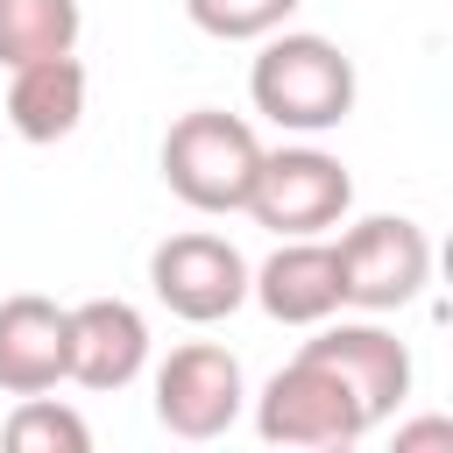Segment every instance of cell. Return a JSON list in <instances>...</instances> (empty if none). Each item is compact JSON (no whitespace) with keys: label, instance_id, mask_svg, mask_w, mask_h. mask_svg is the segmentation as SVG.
I'll return each mask as SVG.
<instances>
[{"label":"cell","instance_id":"cell-1","mask_svg":"<svg viewBox=\"0 0 453 453\" xmlns=\"http://www.w3.org/2000/svg\"><path fill=\"white\" fill-rule=\"evenodd\" d=\"M354 92H361L354 57L311 28H269L262 57L248 64V99L283 134H333L354 113Z\"/></svg>","mask_w":453,"mask_h":453},{"label":"cell","instance_id":"cell-2","mask_svg":"<svg viewBox=\"0 0 453 453\" xmlns=\"http://www.w3.org/2000/svg\"><path fill=\"white\" fill-rule=\"evenodd\" d=\"M255 163H262V134L241 113H219V106H191L163 134V184L191 212H241Z\"/></svg>","mask_w":453,"mask_h":453},{"label":"cell","instance_id":"cell-3","mask_svg":"<svg viewBox=\"0 0 453 453\" xmlns=\"http://www.w3.org/2000/svg\"><path fill=\"white\" fill-rule=\"evenodd\" d=\"M333 262H340V304L382 319V311H403V304L425 297L432 234L418 219H403V212H368L333 241Z\"/></svg>","mask_w":453,"mask_h":453},{"label":"cell","instance_id":"cell-4","mask_svg":"<svg viewBox=\"0 0 453 453\" xmlns=\"http://www.w3.org/2000/svg\"><path fill=\"white\" fill-rule=\"evenodd\" d=\"M347 205H354V177H347V163L326 156V149H311V142H297V149H262L241 212H248L255 226H269L276 241H297V234H326V226H340Z\"/></svg>","mask_w":453,"mask_h":453},{"label":"cell","instance_id":"cell-5","mask_svg":"<svg viewBox=\"0 0 453 453\" xmlns=\"http://www.w3.org/2000/svg\"><path fill=\"white\" fill-rule=\"evenodd\" d=\"M255 432L269 439V446H354V439H368L375 425H368V411H361V396L326 368V361H311L304 347L262 382V396H255Z\"/></svg>","mask_w":453,"mask_h":453},{"label":"cell","instance_id":"cell-6","mask_svg":"<svg viewBox=\"0 0 453 453\" xmlns=\"http://www.w3.org/2000/svg\"><path fill=\"white\" fill-rule=\"evenodd\" d=\"M149 290L184 326H219L248 304V255L226 234H170L149 248Z\"/></svg>","mask_w":453,"mask_h":453},{"label":"cell","instance_id":"cell-7","mask_svg":"<svg viewBox=\"0 0 453 453\" xmlns=\"http://www.w3.org/2000/svg\"><path fill=\"white\" fill-rule=\"evenodd\" d=\"M248 411V375L226 347L184 340L156 361V425L170 439H219Z\"/></svg>","mask_w":453,"mask_h":453},{"label":"cell","instance_id":"cell-8","mask_svg":"<svg viewBox=\"0 0 453 453\" xmlns=\"http://www.w3.org/2000/svg\"><path fill=\"white\" fill-rule=\"evenodd\" d=\"M304 354L311 361H326L354 396H361V411H368V425H382V418H396L403 411V396H411V347L389 333V326H375V319H326L319 326V340H304Z\"/></svg>","mask_w":453,"mask_h":453},{"label":"cell","instance_id":"cell-9","mask_svg":"<svg viewBox=\"0 0 453 453\" xmlns=\"http://www.w3.org/2000/svg\"><path fill=\"white\" fill-rule=\"evenodd\" d=\"M149 368V319L127 297H85L71 304V333H64V382L78 389H127Z\"/></svg>","mask_w":453,"mask_h":453},{"label":"cell","instance_id":"cell-10","mask_svg":"<svg viewBox=\"0 0 453 453\" xmlns=\"http://www.w3.org/2000/svg\"><path fill=\"white\" fill-rule=\"evenodd\" d=\"M248 297L276 326H326V319H340V262H333V241L326 234L276 241V255L262 269H248Z\"/></svg>","mask_w":453,"mask_h":453},{"label":"cell","instance_id":"cell-11","mask_svg":"<svg viewBox=\"0 0 453 453\" xmlns=\"http://www.w3.org/2000/svg\"><path fill=\"white\" fill-rule=\"evenodd\" d=\"M64 333H71V311L57 297H35V290L0 297V389L7 396L57 389L64 382Z\"/></svg>","mask_w":453,"mask_h":453},{"label":"cell","instance_id":"cell-12","mask_svg":"<svg viewBox=\"0 0 453 453\" xmlns=\"http://www.w3.org/2000/svg\"><path fill=\"white\" fill-rule=\"evenodd\" d=\"M78 120H85V64H78V50L14 64V78H7V127H14L21 142L50 149V142H64Z\"/></svg>","mask_w":453,"mask_h":453},{"label":"cell","instance_id":"cell-13","mask_svg":"<svg viewBox=\"0 0 453 453\" xmlns=\"http://www.w3.org/2000/svg\"><path fill=\"white\" fill-rule=\"evenodd\" d=\"M85 7L78 0H0V64H35V57H64L78 50Z\"/></svg>","mask_w":453,"mask_h":453},{"label":"cell","instance_id":"cell-14","mask_svg":"<svg viewBox=\"0 0 453 453\" xmlns=\"http://www.w3.org/2000/svg\"><path fill=\"white\" fill-rule=\"evenodd\" d=\"M0 439H7L14 453H85V446H92V425L42 389V396H21V403H14V418L0 425Z\"/></svg>","mask_w":453,"mask_h":453},{"label":"cell","instance_id":"cell-15","mask_svg":"<svg viewBox=\"0 0 453 453\" xmlns=\"http://www.w3.org/2000/svg\"><path fill=\"white\" fill-rule=\"evenodd\" d=\"M184 14L212 42H262L269 28H283L297 14V0H184Z\"/></svg>","mask_w":453,"mask_h":453},{"label":"cell","instance_id":"cell-16","mask_svg":"<svg viewBox=\"0 0 453 453\" xmlns=\"http://www.w3.org/2000/svg\"><path fill=\"white\" fill-rule=\"evenodd\" d=\"M418 446H453V418H418V425H396V453H418Z\"/></svg>","mask_w":453,"mask_h":453}]
</instances>
